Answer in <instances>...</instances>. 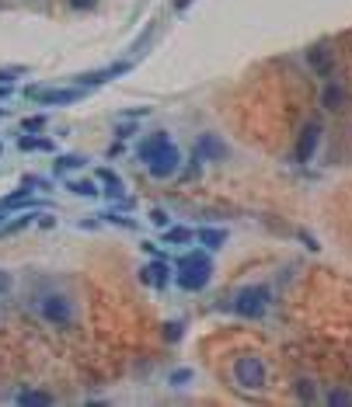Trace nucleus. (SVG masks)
Returning a JSON list of instances; mask_svg holds the SVG:
<instances>
[{
    "label": "nucleus",
    "instance_id": "aec40b11",
    "mask_svg": "<svg viewBox=\"0 0 352 407\" xmlns=\"http://www.w3.org/2000/svg\"><path fill=\"white\" fill-rule=\"evenodd\" d=\"M67 188L74 192V195H84V199H98V188H94V181H67Z\"/></svg>",
    "mask_w": 352,
    "mask_h": 407
},
{
    "label": "nucleus",
    "instance_id": "f03ea898",
    "mask_svg": "<svg viewBox=\"0 0 352 407\" xmlns=\"http://www.w3.org/2000/svg\"><path fill=\"white\" fill-rule=\"evenodd\" d=\"M210 272H213L210 258H206L203 251H188V254L181 258V265H178V285H181L185 292H199V289L210 285Z\"/></svg>",
    "mask_w": 352,
    "mask_h": 407
},
{
    "label": "nucleus",
    "instance_id": "473e14b6",
    "mask_svg": "<svg viewBox=\"0 0 352 407\" xmlns=\"http://www.w3.org/2000/svg\"><path fill=\"white\" fill-rule=\"evenodd\" d=\"M94 4H98V0H70V7H74V11H91Z\"/></svg>",
    "mask_w": 352,
    "mask_h": 407
},
{
    "label": "nucleus",
    "instance_id": "a211bd4d",
    "mask_svg": "<svg viewBox=\"0 0 352 407\" xmlns=\"http://www.w3.org/2000/svg\"><path fill=\"white\" fill-rule=\"evenodd\" d=\"M195 237L203 241V247H206V251H220L223 241H227V234H223V230H199Z\"/></svg>",
    "mask_w": 352,
    "mask_h": 407
},
{
    "label": "nucleus",
    "instance_id": "c85d7f7f",
    "mask_svg": "<svg viewBox=\"0 0 352 407\" xmlns=\"http://www.w3.org/2000/svg\"><path fill=\"white\" fill-rule=\"evenodd\" d=\"M150 223H154V227H168V223H171V216H168L164 209H154V212H150Z\"/></svg>",
    "mask_w": 352,
    "mask_h": 407
},
{
    "label": "nucleus",
    "instance_id": "39448f33",
    "mask_svg": "<svg viewBox=\"0 0 352 407\" xmlns=\"http://www.w3.org/2000/svg\"><path fill=\"white\" fill-rule=\"evenodd\" d=\"M178 164H181V154H178L175 143H168L161 154H154V157L147 161V171H150V178L164 181V178H171V174L178 171Z\"/></svg>",
    "mask_w": 352,
    "mask_h": 407
},
{
    "label": "nucleus",
    "instance_id": "ddd939ff",
    "mask_svg": "<svg viewBox=\"0 0 352 407\" xmlns=\"http://www.w3.org/2000/svg\"><path fill=\"white\" fill-rule=\"evenodd\" d=\"M168 143H171V136H168V132H154L150 139H143V143L136 147V157H140V161L147 164L150 157H154V154H161V150H164Z\"/></svg>",
    "mask_w": 352,
    "mask_h": 407
},
{
    "label": "nucleus",
    "instance_id": "2f4dec72",
    "mask_svg": "<svg viewBox=\"0 0 352 407\" xmlns=\"http://www.w3.org/2000/svg\"><path fill=\"white\" fill-rule=\"evenodd\" d=\"M11 289H14V279H11L7 272H0V296H7Z\"/></svg>",
    "mask_w": 352,
    "mask_h": 407
},
{
    "label": "nucleus",
    "instance_id": "dca6fc26",
    "mask_svg": "<svg viewBox=\"0 0 352 407\" xmlns=\"http://www.w3.org/2000/svg\"><path fill=\"white\" fill-rule=\"evenodd\" d=\"M98 181L105 185V195H112V199H123V181L115 178V171H98Z\"/></svg>",
    "mask_w": 352,
    "mask_h": 407
},
{
    "label": "nucleus",
    "instance_id": "423d86ee",
    "mask_svg": "<svg viewBox=\"0 0 352 407\" xmlns=\"http://www.w3.org/2000/svg\"><path fill=\"white\" fill-rule=\"evenodd\" d=\"M88 94V87H49V91H39L35 98L42 101V105H77L81 98Z\"/></svg>",
    "mask_w": 352,
    "mask_h": 407
},
{
    "label": "nucleus",
    "instance_id": "6e6552de",
    "mask_svg": "<svg viewBox=\"0 0 352 407\" xmlns=\"http://www.w3.org/2000/svg\"><path fill=\"white\" fill-rule=\"evenodd\" d=\"M307 63L310 70L317 74V77H331V70H335V56H331V49H324V45H314V49H307Z\"/></svg>",
    "mask_w": 352,
    "mask_h": 407
},
{
    "label": "nucleus",
    "instance_id": "f3484780",
    "mask_svg": "<svg viewBox=\"0 0 352 407\" xmlns=\"http://www.w3.org/2000/svg\"><path fill=\"white\" fill-rule=\"evenodd\" d=\"M18 150H28V154H32V150H42V154H52L56 143H52V139H35V136H21V139H18Z\"/></svg>",
    "mask_w": 352,
    "mask_h": 407
},
{
    "label": "nucleus",
    "instance_id": "0eeeda50",
    "mask_svg": "<svg viewBox=\"0 0 352 407\" xmlns=\"http://www.w3.org/2000/svg\"><path fill=\"white\" fill-rule=\"evenodd\" d=\"M317 143H321V122H307L304 129H300V139H297V161L307 164L310 157H314V150H317Z\"/></svg>",
    "mask_w": 352,
    "mask_h": 407
},
{
    "label": "nucleus",
    "instance_id": "7ed1b4c3",
    "mask_svg": "<svg viewBox=\"0 0 352 407\" xmlns=\"http://www.w3.org/2000/svg\"><path fill=\"white\" fill-rule=\"evenodd\" d=\"M230 372H234V383L241 390H265V383H268V366L259 355H241Z\"/></svg>",
    "mask_w": 352,
    "mask_h": 407
},
{
    "label": "nucleus",
    "instance_id": "a878e982",
    "mask_svg": "<svg viewBox=\"0 0 352 407\" xmlns=\"http://www.w3.org/2000/svg\"><path fill=\"white\" fill-rule=\"evenodd\" d=\"M297 397H300L304 404H310V401L317 397V394H314V383H310V379H300V383H297Z\"/></svg>",
    "mask_w": 352,
    "mask_h": 407
},
{
    "label": "nucleus",
    "instance_id": "f257e3e1",
    "mask_svg": "<svg viewBox=\"0 0 352 407\" xmlns=\"http://www.w3.org/2000/svg\"><path fill=\"white\" fill-rule=\"evenodd\" d=\"M35 306H39V317L49 327L67 331V327H74V321H77V306H74V299L67 292H42Z\"/></svg>",
    "mask_w": 352,
    "mask_h": 407
},
{
    "label": "nucleus",
    "instance_id": "393cba45",
    "mask_svg": "<svg viewBox=\"0 0 352 407\" xmlns=\"http://www.w3.org/2000/svg\"><path fill=\"white\" fill-rule=\"evenodd\" d=\"M105 216V223H115V227H123V230H132V219H126L123 212H115V209H108V212H101Z\"/></svg>",
    "mask_w": 352,
    "mask_h": 407
},
{
    "label": "nucleus",
    "instance_id": "bb28decb",
    "mask_svg": "<svg viewBox=\"0 0 352 407\" xmlns=\"http://www.w3.org/2000/svg\"><path fill=\"white\" fill-rule=\"evenodd\" d=\"M39 129H45V115H32L21 122V132H39Z\"/></svg>",
    "mask_w": 352,
    "mask_h": 407
},
{
    "label": "nucleus",
    "instance_id": "f704fd0d",
    "mask_svg": "<svg viewBox=\"0 0 352 407\" xmlns=\"http://www.w3.org/2000/svg\"><path fill=\"white\" fill-rule=\"evenodd\" d=\"M4 212H7V209H4V205H0V227H4Z\"/></svg>",
    "mask_w": 352,
    "mask_h": 407
},
{
    "label": "nucleus",
    "instance_id": "b1692460",
    "mask_svg": "<svg viewBox=\"0 0 352 407\" xmlns=\"http://www.w3.org/2000/svg\"><path fill=\"white\" fill-rule=\"evenodd\" d=\"M25 74H28V67H0V84L18 81V77H25Z\"/></svg>",
    "mask_w": 352,
    "mask_h": 407
},
{
    "label": "nucleus",
    "instance_id": "cd10ccee",
    "mask_svg": "<svg viewBox=\"0 0 352 407\" xmlns=\"http://www.w3.org/2000/svg\"><path fill=\"white\" fill-rule=\"evenodd\" d=\"M185 383H192V372H188V369H178V372H171V386H185Z\"/></svg>",
    "mask_w": 352,
    "mask_h": 407
},
{
    "label": "nucleus",
    "instance_id": "412c9836",
    "mask_svg": "<svg viewBox=\"0 0 352 407\" xmlns=\"http://www.w3.org/2000/svg\"><path fill=\"white\" fill-rule=\"evenodd\" d=\"M188 241H195V234L188 227H175V230L164 234V244H188Z\"/></svg>",
    "mask_w": 352,
    "mask_h": 407
},
{
    "label": "nucleus",
    "instance_id": "9b49d317",
    "mask_svg": "<svg viewBox=\"0 0 352 407\" xmlns=\"http://www.w3.org/2000/svg\"><path fill=\"white\" fill-rule=\"evenodd\" d=\"M140 279H143L147 285H154V289H164L168 279H171V268H168V261H164V258H157V261H150V265L140 272Z\"/></svg>",
    "mask_w": 352,
    "mask_h": 407
},
{
    "label": "nucleus",
    "instance_id": "c9c22d12",
    "mask_svg": "<svg viewBox=\"0 0 352 407\" xmlns=\"http://www.w3.org/2000/svg\"><path fill=\"white\" fill-rule=\"evenodd\" d=\"M0 115H4V108H0Z\"/></svg>",
    "mask_w": 352,
    "mask_h": 407
},
{
    "label": "nucleus",
    "instance_id": "6ab92c4d",
    "mask_svg": "<svg viewBox=\"0 0 352 407\" xmlns=\"http://www.w3.org/2000/svg\"><path fill=\"white\" fill-rule=\"evenodd\" d=\"M32 219H35V212H25L21 219H11V223H4V227H0V234H4V237H7V234H21L25 227H32Z\"/></svg>",
    "mask_w": 352,
    "mask_h": 407
},
{
    "label": "nucleus",
    "instance_id": "2eb2a0df",
    "mask_svg": "<svg viewBox=\"0 0 352 407\" xmlns=\"http://www.w3.org/2000/svg\"><path fill=\"white\" fill-rule=\"evenodd\" d=\"M0 205H4V209H21V205H25V209H39V202L32 199V188H21V192L7 195V199H4Z\"/></svg>",
    "mask_w": 352,
    "mask_h": 407
},
{
    "label": "nucleus",
    "instance_id": "1a4fd4ad",
    "mask_svg": "<svg viewBox=\"0 0 352 407\" xmlns=\"http://www.w3.org/2000/svg\"><path fill=\"white\" fill-rule=\"evenodd\" d=\"M195 157H199V161H223V157H227V147H223L213 132H203V136L195 139Z\"/></svg>",
    "mask_w": 352,
    "mask_h": 407
},
{
    "label": "nucleus",
    "instance_id": "4be33fe9",
    "mask_svg": "<svg viewBox=\"0 0 352 407\" xmlns=\"http://www.w3.org/2000/svg\"><path fill=\"white\" fill-rule=\"evenodd\" d=\"M84 157H81V154H67V157H59V161H56V171H59V174H63V171H74V167H84Z\"/></svg>",
    "mask_w": 352,
    "mask_h": 407
},
{
    "label": "nucleus",
    "instance_id": "72a5a7b5",
    "mask_svg": "<svg viewBox=\"0 0 352 407\" xmlns=\"http://www.w3.org/2000/svg\"><path fill=\"white\" fill-rule=\"evenodd\" d=\"M185 7H192V0H175V11H185Z\"/></svg>",
    "mask_w": 352,
    "mask_h": 407
},
{
    "label": "nucleus",
    "instance_id": "5701e85b",
    "mask_svg": "<svg viewBox=\"0 0 352 407\" xmlns=\"http://www.w3.org/2000/svg\"><path fill=\"white\" fill-rule=\"evenodd\" d=\"M324 401H328V404L346 407V404H352V394H349V390H339V386H335V390H328V394H324Z\"/></svg>",
    "mask_w": 352,
    "mask_h": 407
},
{
    "label": "nucleus",
    "instance_id": "c756f323",
    "mask_svg": "<svg viewBox=\"0 0 352 407\" xmlns=\"http://www.w3.org/2000/svg\"><path fill=\"white\" fill-rule=\"evenodd\" d=\"M164 338H168V341H178V338H181V324H178V321H168V324H164Z\"/></svg>",
    "mask_w": 352,
    "mask_h": 407
},
{
    "label": "nucleus",
    "instance_id": "f8f14e48",
    "mask_svg": "<svg viewBox=\"0 0 352 407\" xmlns=\"http://www.w3.org/2000/svg\"><path fill=\"white\" fill-rule=\"evenodd\" d=\"M119 74H130V63H112V67H105V70L81 74L77 84H81V87H94V84H105V81H112V77H119Z\"/></svg>",
    "mask_w": 352,
    "mask_h": 407
},
{
    "label": "nucleus",
    "instance_id": "7c9ffc66",
    "mask_svg": "<svg viewBox=\"0 0 352 407\" xmlns=\"http://www.w3.org/2000/svg\"><path fill=\"white\" fill-rule=\"evenodd\" d=\"M132 132H136V122H119V125H115V136H119V139H130V136H132Z\"/></svg>",
    "mask_w": 352,
    "mask_h": 407
},
{
    "label": "nucleus",
    "instance_id": "4468645a",
    "mask_svg": "<svg viewBox=\"0 0 352 407\" xmlns=\"http://www.w3.org/2000/svg\"><path fill=\"white\" fill-rule=\"evenodd\" d=\"M14 404H21V407H49V404H52V394H42V390H21V394L14 397Z\"/></svg>",
    "mask_w": 352,
    "mask_h": 407
},
{
    "label": "nucleus",
    "instance_id": "20e7f679",
    "mask_svg": "<svg viewBox=\"0 0 352 407\" xmlns=\"http://www.w3.org/2000/svg\"><path fill=\"white\" fill-rule=\"evenodd\" d=\"M268 285H248L234 296V314H241L244 321H259L265 310H268Z\"/></svg>",
    "mask_w": 352,
    "mask_h": 407
},
{
    "label": "nucleus",
    "instance_id": "9d476101",
    "mask_svg": "<svg viewBox=\"0 0 352 407\" xmlns=\"http://www.w3.org/2000/svg\"><path fill=\"white\" fill-rule=\"evenodd\" d=\"M346 101H349V91H346L342 84L339 81L324 84V91H321V108H328V112H342Z\"/></svg>",
    "mask_w": 352,
    "mask_h": 407
}]
</instances>
